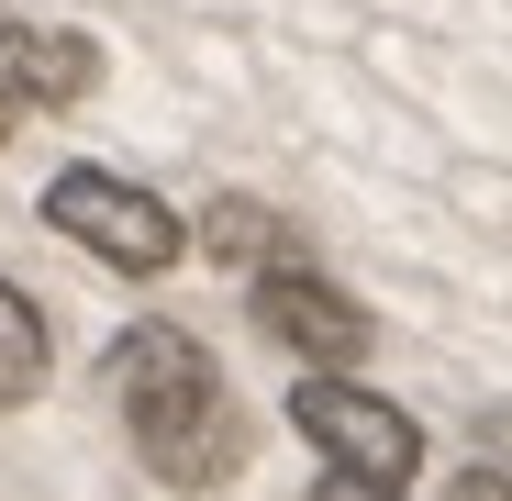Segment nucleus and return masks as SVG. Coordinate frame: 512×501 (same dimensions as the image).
Returning a JSON list of instances; mask_svg holds the SVG:
<instances>
[{
    "instance_id": "2",
    "label": "nucleus",
    "mask_w": 512,
    "mask_h": 501,
    "mask_svg": "<svg viewBox=\"0 0 512 501\" xmlns=\"http://www.w3.org/2000/svg\"><path fill=\"white\" fill-rule=\"evenodd\" d=\"M45 223L67 245H90L101 268H123V279L179 268V212H167L156 190H134V179H112V167H67V179L45 190Z\"/></svg>"
},
{
    "instance_id": "3",
    "label": "nucleus",
    "mask_w": 512,
    "mask_h": 501,
    "mask_svg": "<svg viewBox=\"0 0 512 501\" xmlns=\"http://www.w3.org/2000/svg\"><path fill=\"white\" fill-rule=\"evenodd\" d=\"M290 424L323 446V468H334V479H357V490H401V479H412V457H423L412 412H401V401H379V390H357V379H301V390H290Z\"/></svg>"
},
{
    "instance_id": "10",
    "label": "nucleus",
    "mask_w": 512,
    "mask_h": 501,
    "mask_svg": "<svg viewBox=\"0 0 512 501\" xmlns=\"http://www.w3.org/2000/svg\"><path fill=\"white\" fill-rule=\"evenodd\" d=\"M0 134H12V112H0Z\"/></svg>"
},
{
    "instance_id": "6",
    "label": "nucleus",
    "mask_w": 512,
    "mask_h": 501,
    "mask_svg": "<svg viewBox=\"0 0 512 501\" xmlns=\"http://www.w3.org/2000/svg\"><path fill=\"white\" fill-rule=\"evenodd\" d=\"M45 390V312L0 279V401H34Z\"/></svg>"
},
{
    "instance_id": "1",
    "label": "nucleus",
    "mask_w": 512,
    "mask_h": 501,
    "mask_svg": "<svg viewBox=\"0 0 512 501\" xmlns=\"http://www.w3.org/2000/svg\"><path fill=\"white\" fill-rule=\"evenodd\" d=\"M112 401L134 424V457L167 490H212V479L245 468V412H234V390L212 379V357L179 323H134L112 346Z\"/></svg>"
},
{
    "instance_id": "7",
    "label": "nucleus",
    "mask_w": 512,
    "mask_h": 501,
    "mask_svg": "<svg viewBox=\"0 0 512 501\" xmlns=\"http://www.w3.org/2000/svg\"><path fill=\"white\" fill-rule=\"evenodd\" d=\"M201 234L223 245V257H245L256 279H268V268H301V257H290V245H279V223H268V212H256V201H212V212H201Z\"/></svg>"
},
{
    "instance_id": "5",
    "label": "nucleus",
    "mask_w": 512,
    "mask_h": 501,
    "mask_svg": "<svg viewBox=\"0 0 512 501\" xmlns=\"http://www.w3.org/2000/svg\"><path fill=\"white\" fill-rule=\"evenodd\" d=\"M90 78H101V45H90V34L0 12V112H12V101H34V112H67V101H90Z\"/></svg>"
},
{
    "instance_id": "8",
    "label": "nucleus",
    "mask_w": 512,
    "mask_h": 501,
    "mask_svg": "<svg viewBox=\"0 0 512 501\" xmlns=\"http://www.w3.org/2000/svg\"><path fill=\"white\" fill-rule=\"evenodd\" d=\"M446 501H512V479H501V468H468V479H457Z\"/></svg>"
},
{
    "instance_id": "4",
    "label": "nucleus",
    "mask_w": 512,
    "mask_h": 501,
    "mask_svg": "<svg viewBox=\"0 0 512 501\" xmlns=\"http://www.w3.org/2000/svg\"><path fill=\"white\" fill-rule=\"evenodd\" d=\"M256 323H268L290 357H312V379H346L368 357V312L334 279H312V268H268V279H256Z\"/></svg>"
},
{
    "instance_id": "9",
    "label": "nucleus",
    "mask_w": 512,
    "mask_h": 501,
    "mask_svg": "<svg viewBox=\"0 0 512 501\" xmlns=\"http://www.w3.org/2000/svg\"><path fill=\"white\" fill-rule=\"evenodd\" d=\"M323 501H401V490H357V479H334V490H323Z\"/></svg>"
}]
</instances>
